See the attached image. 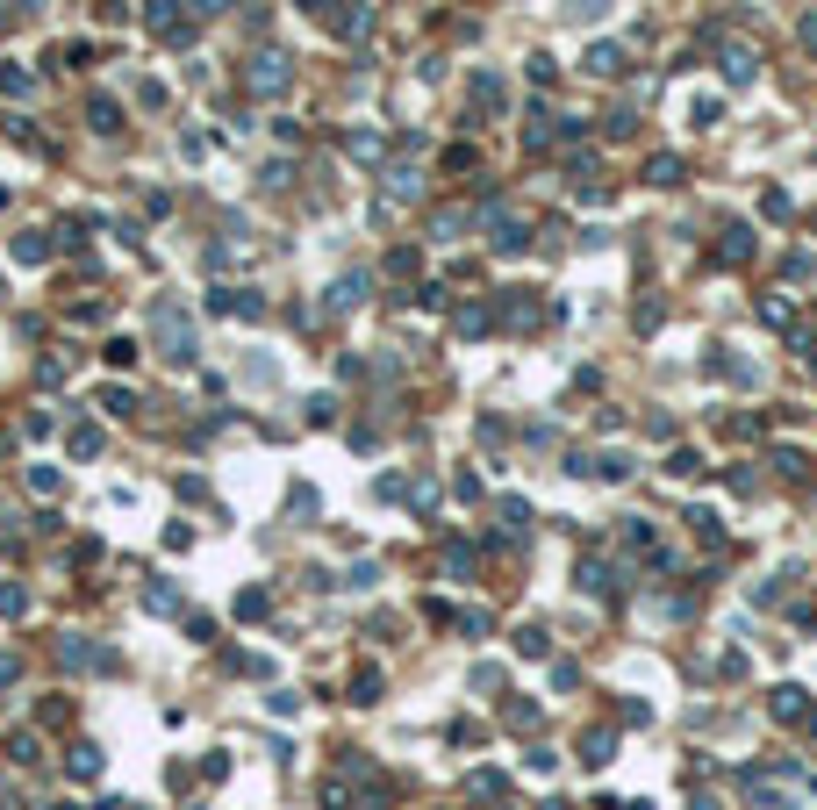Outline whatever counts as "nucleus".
<instances>
[{"label": "nucleus", "mask_w": 817, "mask_h": 810, "mask_svg": "<svg viewBox=\"0 0 817 810\" xmlns=\"http://www.w3.org/2000/svg\"><path fill=\"white\" fill-rule=\"evenodd\" d=\"M87 129H101V137H115V129H122V108L94 94V101H87Z\"/></svg>", "instance_id": "obj_9"}, {"label": "nucleus", "mask_w": 817, "mask_h": 810, "mask_svg": "<svg viewBox=\"0 0 817 810\" xmlns=\"http://www.w3.org/2000/svg\"><path fill=\"white\" fill-rule=\"evenodd\" d=\"M173 7H180V0H144V22H151L158 36H173V43H180L187 29H180V14H173Z\"/></svg>", "instance_id": "obj_7"}, {"label": "nucleus", "mask_w": 817, "mask_h": 810, "mask_svg": "<svg viewBox=\"0 0 817 810\" xmlns=\"http://www.w3.org/2000/svg\"><path fill=\"white\" fill-rule=\"evenodd\" d=\"M101 409L108 416H129V388H101Z\"/></svg>", "instance_id": "obj_30"}, {"label": "nucleus", "mask_w": 817, "mask_h": 810, "mask_svg": "<svg viewBox=\"0 0 817 810\" xmlns=\"http://www.w3.org/2000/svg\"><path fill=\"white\" fill-rule=\"evenodd\" d=\"M65 768H72L80 782H94V775H101V746H72V753H65Z\"/></svg>", "instance_id": "obj_12"}, {"label": "nucleus", "mask_w": 817, "mask_h": 810, "mask_svg": "<svg viewBox=\"0 0 817 810\" xmlns=\"http://www.w3.org/2000/svg\"><path fill=\"white\" fill-rule=\"evenodd\" d=\"M775 717H803V689H775Z\"/></svg>", "instance_id": "obj_24"}, {"label": "nucleus", "mask_w": 817, "mask_h": 810, "mask_svg": "<svg viewBox=\"0 0 817 810\" xmlns=\"http://www.w3.org/2000/svg\"><path fill=\"white\" fill-rule=\"evenodd\" d=\"M58 660H65V667H115V653H101V645H94V638H80V631H65V638H58Z\"/></svg>", "instance_id": "obj_3"}, {"label": "nucleus", "mask_w": 817, "mask_h": 810, "mask_svg": "<svg viewBox=\"0 0 817 810\" xmlns=\"http://www.w3.org/2000/svg\"><path fill=\"white\" fill-rule=\"evenodd\" d=\"M237 617H266V589H244L237 596Z\"/></svg>", "instance_id": "obj_29"}, {"label": "nucleus", "mask_w": 817, "mask_h": 810, "mask_svg": "<svg viewBox=\"0 0 817 810\" xmlns=\"http://www.w3.org/2000/svg\"><path fill=\"white\" fill-rule=\"evenodd\" d=\"M208 308H215V316H251V323L266 316V302H258L251 287H215V295H208Z\"/></svg>", "instance_id": "obj_4"}, {"label": "nucleus", "mask_w": 817, "mask_h": 810, "mask_svg": "<svg viewBox=\"0 0 817 810\" xmlns=\"http://www.w3.org/2000/svg\"><path fill=\"white\" fill-rule=\"evenodd\" d=\"M811 273H817L811 251H789V259H782V280H811Z\"/></svg>", "instance_id": "obj_21"}, {"label": "nucleus", "mask_w": 817, "mask_h": 810, "mask_svg": "<svg viewBox=\"0 0 817 810\" xmlns=\"http://www.w3.org/2000/svg\"><path fill=\"white\" fill-rule=\"evenodd\" d=\"M244 87H251V94H266V101H273V94H287V87H295L287 51H258V58L244 65Z\"/></svg>", "instance_id": "obj_2"}, {"label": "nucleus", "mask_w": 817, "mask_h": 810, "mask_svg": "<svg viewBox=\"0 0 817 810\" xmlns=\"http://www.w3.org/2000/svg\"><path fill=\"white\" fill-rule=\"evenodd\" d=\"M516 653H531V660H538V653H545V631H538V624H523V631H516Z\"/></svg>", "instance_id": "obj_27"}, {"label": "nucleus", "mask_w": 817, "mask_h": 810, "mask_svg": "<svg viewBox=\"0 0 817 810\" xmlns=\"http://www.w3.org/2000/svg\"><path fill=\"white\" fill-rule=\"evenodd\" d=\"M344 151H352V158H380V137H373V129H352Z\"/></svg>", "instance_id": "obj_18"}, {"label": "nucleus", "mask_w": 817, "mask_h": 810, "mask_svg": "<svg viewBox=\"0 0 817 810\" xmlns=\"http://www.w3.org/2000/svg\"><path fill=\"white\" fill-rule=\"evenodd\" d=\"M373 696H380V674L359 667V674H352V703H373Z\"/></svg>", "instance_id": "obj_20"}, {"label": "nucleus", "mask_w": 817, "mask_h": 810, "mask_svg": "<svg viewBox=\"0 0 817 810\" xmlns=\"http://www.w3.org/2000/svg\"><path fill=\"white\" fill-rule=\"evenodd\" d=\"M488 244H495V251H523L531 237H523V222H516V215H488Z\"/></svg>", "instance_id": "obj_6"}, {"label": "nucleus", "mask_w": 817, "mask_h": 810, "mask_svg": "<svg viewBox=\"0 0 817 810\" xmlns=\"http://www.w3.org/2000/svg\"><path fill=\"white\" fill-rule=\"evenodd\" d=\"M7 753H14L22 768H29V760H36V731H14V739H7Z\"/></svg>", "instance_id": "obj_28"}, {"label": "nucleus", "mask_w": 817, "mask_h": 810, "mask_svg": "<svg viewBox=\"0 0 817 810\" xmlns=\"http://www.w3.org/2000/svg\"><path fill=\"white\" fill-rule=\"evenodd\" d=\"M187 7H194V14H215V7H222V0H187Z\"/></svg>", "instance_id": "obj_33"}, {"label": "nucleus", "mask_w": 817, "mask_h": 810, "mask_svg": "<svg viewBox=\"0 0 817 810\" xmlns=\"http://www.w3.org/2000/svg\"><path fill=\"white\" fill-rule=\"evenodd\" d=\"M29 87H36V72H22V65H7V72H0V94H29Z\"/></svg>", "instance_id": "obj_23"}, {"label": "nucleus", "mask_w": 817, "mask_h": 810, "mask_svg": "<svg viewBox=\"0 0 817 810\" xmlns=\"http://www.w3.org/2000/svg\"><path fill=\"white\" fill-rule=\"evenodd\" d=\"M144 323H151V344H158V359H165V366H194V359H202V344H194V316H187V302L158 295V302L144 308Z\"/></svg>", "instance_id": "obj_1"}, {"label": "nucleus", "mask_w": 817, "mask_h": 810, "mask_svg": "<svg viewBox=\"0 0 817 810\" xmlns=\"http://www.w3.org/2000/svg\"><path fill=\"white\" fill-rule=\"evenodd\" d=\"M29 609V589H14V581H0V617H22Z\"/></svg>", "instance_id": "obj_22"}, {"label": "nucleus", "mask_w": 817, "mask_h": 810, "mask_svg": "<svg viewBox=\"0 0 817 810\" xmlns=\"http://www.w3.org/2000/svg\"><path fill=\"white\" fill-rule=\"evenodd\" d=\"M581 581H588L596 596H610V589H624V567H603V560H588V567H581Z\"/></svg>", "instance_id": "obj_10"}, {"label": "nucleus", "mask_w": 817, "mask_h": 810, "mask_svg": "<svg viewBox=\"0 0 817 810\" xmlns=\"http://www.w3.org/2000/svg\"><path fill=\"white\" fill-rule=\"evenodd\" d=\"M29 488L36 495H58V466H29Z\"/></svg>", "instance_id": "obj_26"}, {"label": "nucleus", "mask_w": 817, "mask_h": 810, "mask_svg": "<svg viewBox=\"0 0 817 810\" xmlns=\"http://www.w3.org/2000/svg\"><path fill=\"white\" fill-rule=\"evenodd\" d=\"M366 302V273H344L337 287H330V308H359Z\"/></svg>", "instance_id": "obj_11"}, {"label": "nucleus", "mask_w": 817, "mask_h": 810, "mask_svg": "<svg viewBox=\"0 0 817 810\" xmlns=\"http://www.w3.org/2000/svg\"><path fill=\"white\" fill-rule=\"evenodd\" d=\"M144 609H158V617H165V609H180V596H173L165 581H151V596H144Z\"/></svg>", "instance_id": "obj_25"}, {"label": "nucleus", "mask_w": 817, "mask_h": 810, "mask_svg": "<svg viewBox=\"0 0 817 810\" xmlns=\"http://www.w3.org/2000/svg\"><path fill=\"white\" fill-rule=\"evenodd\" d=\"M624 65H631V58H624L616 43H596V51H588V72H624Z\"/></svg>", "instance_id": "obj_16"}, {"label": "nucleus", "mask_w": 817, "mask_h": 810, "mask_svg": "<svg viewBox=\"0 0 817 810\" xmlns=\"http://www.w3.org/2000/svg\"><path fill=\"white\" fill-rule=\"evenodd\" d=\"M72 452L94 459V452H101V430H94V423H72Z\"/></svg>", "instance_id": "obj_19"}, {"label": "nucleus", "mask_w": 817, "mask_h": 810, "mask_svg": "<svg viewBox=\"0 0 817 810\" xmlns=\"http://www.w3.org/2000/svg\"><path fill=\"white\" fill-rule=\"evenodd\" d=\"M474 108H502V80H495V72L474 80Z\"/></svg>", "instance_id": "obj_17"}, {"label": "nucleus", "mask_w": 817, "mask_h": 810, "mask_svg": "<svg viewBox=\"0 0 817 810\" xmlns=\"http://www.w3.org/2000/svg\"><path fill=\"white\" fill-rule=\"evenodd\" d=\"M717 65H724V80H731V87H746V80H753V51H746V43H731Z\"/></svg>", "instance_id": "obj_8"}, {"label": "nucleus", "mask_w": 817, "mask_h": 810, "mask_svg": "<svg viewBox=\"0 0 817 810\" xmlns=\"http://www.w3.org/2000/svg\"><path fill=\"white\" fill-rule=\"evenodd\" d=\"M14 667H22V660H14V653H0V682H14Z\"/></svg>", "instance_id": "obj_32"}, {"label": "nucleus", "mask_w": 817, "mask_h": 810, "mask_svg": "<svg viewBox=\"0 0 817 810\" xmlns=\"http://www.w3.org/2000/svg\"><path fill=\"white\" fill-rule=\"evenodd\" d=\"M567 14H574V22H596V14H603V0H574Z\"/></svg>", "instance_id": "obj_31"}, {"label": "nucleus", "mask_w": 817, "mask_h": 810, "mask_svg": "<svg viewBox=\"0 0 817 810\" xmlns=\"http://www.w3.org/2000/svg\"><path fill=\"white\" fill-rule=\"evenodd\" d=\"M7 259H14V266H43V259H51V237H43V230H22V237H7Z\"/></svg>", "instance_id": "obj_5"}, {"label": "nucleus", "mask_w": 817, "mask_h": 810, "mask_svg": "<svg viewBox=\"0 0 817 810\" xmlns=\"http://www.w3.org/2000/svg\"><path fill=\"white\" fill-rule=\"evenodd\" d=\"M610 753H616V739H610V731H588V739H581V760H588V768H603Z\"/></svg>", "instance_id": "obj_15"}, {"label": "nucleus", "mask_w": 817, "mask_h": 810, "mask_svg": "<svg viewBox=\"0 0 817 810\" xmlns=\"http://www.w3.org/2000/svg\"><path fill=\"white\" fill-rule=\"evenodd\" d=\"M388 194H395V202H416V194H423V180H416V165H395V173H388Z\"/></svg>", "instance_id": "obj_13"}, {"label": "nucleus", "mask_w": 817, "mask_h": 810, "mask_svg": "<svg viewBox=\"0 0 817 810\" xmlns=\"http://www.w3.org/2000/svg\"><path fill=\"white\" fill-rule=\"evenodd\" d=\"M681 173H689L681 158H653V165H645V180H653V187H681Z\"/></svg>", "instance_id": "obj_14"}]
</instances>
